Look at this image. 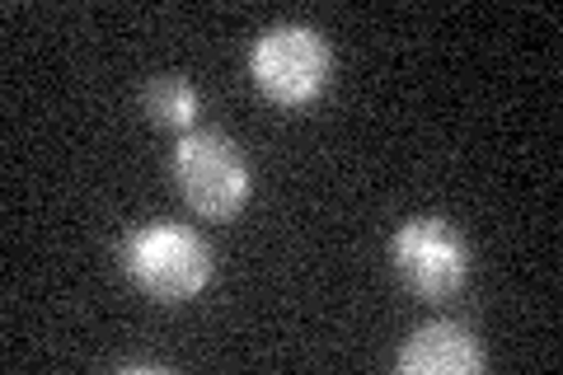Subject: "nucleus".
<instances>
[{"instance_id":"nucleus-4","label":"nucleus","mask_w":563,"mask_h":375,"mask_svg":"<svg viewBox=\"0 0 563 375\" xmlns=\"http://www.w3.org/2000/svg\"><path fill=\"white\" fill-rule=\"evenodd\" d=\"M169 174L179 184L184 202L202 211V217H235L250 202V184H254L244 155L221 132H202V128L184 132V141L169 155Z\"/></svg>"},{"instance_id":"nucleus-3","label":"nucleus","mask_w":563,"mask_h":375,"mask_svg":"<svg viewBox=\"0 0 563 375\" xmlns=\"http://www.w3.org/2000/svg\"><path fill=\"white\" fill-rule=\"evenodd\" d=\"M390 267L395 277L422 300H446L470 282V244L442 217H413L390 235Z\"/></svg>"},{"instance_id":"nucleus-2","label":"nucleus","mask_w":563,"mask_h":375,"mask_svg":"<svg viewBox=\"0 0 563 375\" xmlns=\"http://www.w3.org/2000/svg\"><path fill=\"white\" fill-rule=\"evenodd\" d=\"M333 70V52L320 29L310 24H273L250 47V76L273 103L301 109L320 99Z\"/></svg>"},{"instance_id":"nucleus-5","label":"nucleus","mask_w":563,"mask_h":375,"mask_svg":"<svg viewBox=\"0 0 563 375\" xmlns=\"http://www.w3.org/2000/svg\"><path fill=\"white\" fill-rule=\"evenodd\" d=\"M484 348L465 324H451V319H437V324H422L409 343L399 348V371L404 375H479L484 371Z\"/></svg>"},{"instance_id":"nucleus-1","label":"nucleus","mask_w":563,"mask_h":375,"mask_svg":"<svg viewBox=\"0 0 563 375\" xmlns=\"http://www.w3.org/2000/svg\"><path fill=\"white\" fill-rule=\"evenodd\" d=\"M122 267L151 300L179 306V300H192L211 282L217 258H211V244L198 230L179 221H151L122 240Z\"/></svg>"},{"instance_id":"nucleus-6","label":"nucleus","mask_w":563,"mask_h":375,"mask_svg":"<svg viewBox=\"0 0 563 375\" xmlns=\"http://www.w3.org/2000/svg\"><path fill=\"white\" fill-rule=\"evenodd\" d=\"M141 103H146L155 128H188L192 132V122H198V113H202L198 85L184 80V76H151Z\"/></svg>"}]
</instances>
